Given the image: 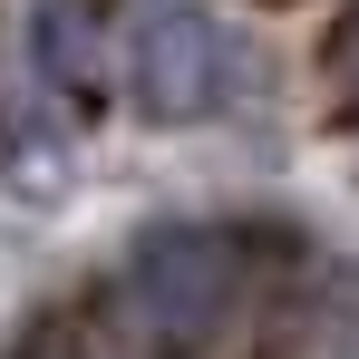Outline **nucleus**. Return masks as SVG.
Wrapping results in <instances>:
<instances>
[{
	"instance_id": "f257e3e1",
	"label": "nucleus",
	"mask_w": 359,
	"mask_h": 359,
	"mask_svg": "<svg viewBox=\"0 0 359 359\" xmlns=\"http://www.w3.org/2000/svg\"><path fill=\"white\" fill-rule=\"evenodd\" d=\"M243 301V243L224 224H156L126 243L117 292H107V330L136 359H194L224 340Z\"/></svg>"
},
{
	"instance_id": "f03ea898",
	"label": "nucleus",
	"mask_w": 359,
	"mask_h": 359,
	"mask_svg": "<svg viewBox=\"0 0 359 359\" xmlns=\"http://www.w3.org/2000/svg\"><path fill=\"white\" fill-rule=\"evenodd\" d=\"M243 88H262V68L243 59V39L214 10L146 0L126 20V97L156 126H214L224 107H243Z\"/></svg>"
},
{
	"instance_id": "7ed1b4c3",
	"label": "nucleus",
	"mask_w": 359,
	"mask_h": 359,
	"mask_svg": "<svg viewBox=\"0 0 359 359\" xmlns=\"http://www.w3.org/2000/svg\"><path fill=\"white\" fill-rule=\"evenodd\" d=\"M292 359H359V262H311L282 311Z\"/></svg>"
},
{
	"instance_id": "20e7f679",
	"label": "nucleus",
	"mask_w": 359,
	"mask_h": 359,
	"mask_svg": "<svg viewBox=\"0 0 359 359\" xmlns=\"http://www.w3.org/2000/svg\"><path fill=\"white\" fill-rule=\"evenodd\" d=\"M39 78L68 88L78 107L107 97V68H97V10H88V0H39Z\"/></svg>"
},
{
	"instance_id": "39448f33",
	"label": "nucleus",
	"mask_w": 359,
	"mask_h": 359,
	"mask_svg": "<svg viewBox=\"0 0 359 359\" xmlns=\"http://www.w3.org/2000/svg\"><path fill=\"white\" fill-rule=\"evenodd\" d=\"M320 97H330L340 126H359V0H340L330 39H320Z\"/></svg>"
}]
</instances>
